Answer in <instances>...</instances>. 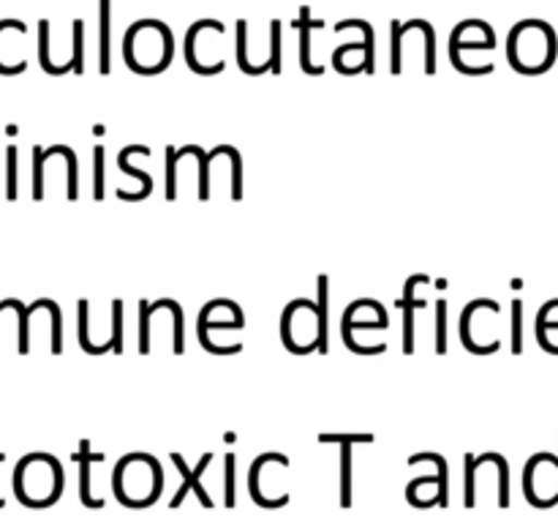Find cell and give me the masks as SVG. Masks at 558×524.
<instances>
[{
  "instance_id": "obj_4",
  "label": "cell",
  "mask_w": 558,
  "mask_h": 524,
  "mask_svg": "<svg viewBox=\"0 0 558 524\" xmlns=\"http://www.w3.org/2000/svg\"><path fill=\"white\" fill-rule=\"evenodd\" d=\"M319 442H338L341 445V508H352V445L354 442H374L371 434H322Z\"/></svg>"
},
{
  "instance_id": "obj_14",
  "label": "cell",
  "mask_w": 558,
  "mask_h": 524,
  "mask_svg": "<svg viewBox=\"0 0 558 524\" xmlns=\"http://www.w3.org/2000/svg\"><path fill=\"white\" fill-rule=\"evenodd\" d=\"M123 300H112V347L114 353H123Z\"/></svg>"
},
{
  "instance_id": "obj_12",
  "label": "cell",
  "mask_w": 558,
  "mask_h": 524,
  "mask_svg": "<svg viewBox=\"0 0 558 524\" xmlns=\"http://www.w3.org/2000/svg\"><path fill=\"white\" fill-rule=\"evenodd\" d=\"M227 484H223V497H227V505H238V489H234V467H238V458L234 453H227Z\"/></svg>"
},
{
  "instance_id": "obj_15",
  "label": "cell",
  "mask_w": 558,
  "mask_h": 524,
  "mask_svg": "<svg viewBox=\"0 0 558 524\" xmlns=\"http://www.w3.org/2000/svg\"><path fill=\"white\" fill-rule=\"evenodd\" d=\"M474 475H477V458L466 453V502H463L466 508H474V500H477V495H474Z\"/></svg>"
},
{
  "instance_id": "obj_8",
  "label": "cell",
  "mask_w": 558,
  "mask_h": 524,
  "mask_svg": "<svg viewBox=\"0 0 558 524\" xmlns=\"http://www.w3.org/2000/svg\"><path fill=\"white\" fill-rule=\"evenodd\" d=\"M118 164H120V169H123V172H131V175H134V178L142 180V191L134 196V202L136 200H145V196L153 191V178H150V175H145V172H140V169L131 167V164H129V151H125V147H123V151H120Z\"/></svg>"
},
{
  "instance_id": "obj_9",
  "label": "cell",
  "mask_w": 558,
  "mask_h": 524,
  "mask_svg": "<svg viewBox=\"0 0 558 524\" xmlns=\"http://www.w3.org/2000/svg\"><path fill=\"white\" fill-rule=\"evenodd\" d=\"M109 0H101V74H109Z\"/></svg>"
},
{
  "instance_id": "obj_1",
  "label": "cell",
  "mask_w": 558,
  "mask_h": 524,
  "mask_svg": "<svg viewBox=\"0 0 558 524\" xmlns=\"http://www.w3.org/2000/svg\"><path fill=\"white\" fill-rule=\"evenodd\" d=\"M14 495L27 508H49L63 495V469L49 453H27L14 469Z\"/></svg>"
},
{
  "instance_id": "obj_2",
  "label": "cell",
  "mask_w": 558,
  "mask_h": 524,
  "mask_svg": "<svg viewBox=\"0 0 558 524\" xmlns=\"http://www.w3.org/2000/svg\"><path fill=\"white\" fill-rule=\"evenodd\" d=\"M114 495L129 508H147L161 495V467L150 453H131L114 467Z\"/></svg>"
},
{
  "instance_id": "obj_3",
  "label": "cell",
  "mask_w": 558,
  "mask_h": 524,
  "mask_svg": "<svg viewBox=\"0 0 558 524\" xmlns=\"http://www.w3.org/2000/svg\"><path fill=\"white\" fill-rule=\"evenodd\" d=\"M172 462H174V467L180 469V475H183V486H180V491L178 495L172 497V502H169V508H180L183 505V500L189 495H196L202 500V505L205 508H213V502H210V495H207L205 491V486H202V475H205V469L210 467V462H213V453H205V456H202V462L196 464L194 469H189V464L183 462V456H180V453H172Z\"/></svg>"
},
{
  "instance_id": "obj_6",
  "label": "cell",
  "mask_w": 558,
  "mask_h": 524,
  "mask_svg": "<svg viewBox=\"0 0 558 524\" xmlns=\"http://www.w3.org/2000/svg\"><path fill=\"white\" fill-rule=\"evenodd\" d=\"M104 453H96L90 456V442H82V453H80V500L85 508H104V500L90 495V464L101 462Z\"/></svg>"
},
{
  "instance_id": "obj_16",
  "label": "cell",
  "mask_w": 558,
  "mask_h": 524,
  "mask_svg": "<svg viewBox=\"0 0 558 524\" xmlns=\"http://www.w3.org/2000/svg\"><path fill=\"white\" fill-rule=\"evenodd\" d=\"M96 175H93V194L96 200H104V147L96 145Z\"/></svg>"
},
{
  "instance_id": "obj_5",
  "label": "cell",
  "mask_w": 558,
  "mask_h": 524,
  "mask_svg": "<svg viewBox=\"0 0 558 524\" xmlns=\"http://www.w3.org/2000/svg\"><path fill=\"white\" fill-rule=\"evenodd\" d=\"M430 278L425 276V273H417V276H412L407 282V295H403V353L412 355L414 353V309L417 306H425L423 300H414V289L420 287V284H428Z\"/></svg>"
},
{
  "instance_id": "obj_13",
  "label": "cell",
  "mask_w": 558,
  "mask_h": 524,
  "mask_svg": "<svg viewBox=\"0 0 558 524\" xmlns=\"http://www.w3.org/2000/svg\"><path fill=\"white\" fill-rule=\"evenodd\" d=\"M521 322H523V303L521 300H515V303H512V353L515 355L523 353Z\"/></svg>"
},
{
  "instance_id": "obj_17",
  "label": "cell",
  "mask_w": 558,
  "mask_h": 524,
  "mask_svg": "<svg viewBox=\"0 0 558 524\" xmlns=\"http://www.w3.org/2000/svg\"><path fill=\"white\" fill-rule=\"evenodd\" d=\"M9 200H16V147H9Z\"/></svg>"
},
{
  "instance_id": "obj_11",
  "label": "cell",
  "mask_w": 558,
  "mask_h": 524,
  "mask_svg": "<svg viewBox=\"0 0 558 524\" xmlns=\"http://www.w3.org/2000/svg\"><path fill=\"white\" fill-rule=\"evenodd\" d=\"M436 353H447V303L439 300L436 303Z\"/></svg>"
},
{
  "instance_id": "obj_10",
  "label": "cell",
  "mask_w": 558,
  "mask_h": 524,
  "mask_svg": "<svg viewBox=\"0 0 558 524\" xmlns=\"http://www.w3.org/2000/svg\"><path fill=\"white\" fill-rule=\"evenodd\" d=\"M142 309H140V353L147 355L150 353V317L153 309L147 300H142Z\"/></svg>"
},
{
  "instance_id": "obj_18",
  "label": "cell",
  "mask_w": 558,
  "mask_h": 524,
  "mask_svg": "<svg viewBox=\"0 0 558 524\" xmlns=\"http://www.w3.org/2000/svg\"><path fill=\"white\" fill-rule=\"evenodd\" d=\"M0 458H3V456H0ZM0 508H3V500H0Z\"/></svg>"
},
{
  "instance_id": "obj_7",
  "label": "cell",
  "mask_w": 558,
  "mask_h": 524,
  "mask_svg": "<svg viewBox=\"0 0 558 524\" xmlns=\"http://www.w3.org/2000/svg\"><path fill=\"white\" fill-rule=\"evenodd\" d=\"M316 293H319V300H316V309H319V327H322V336H319V353L325 355L327 347H330V333H327V298H330V278L319 276L316 278Z\"/></svg>"
}]
</instances>
